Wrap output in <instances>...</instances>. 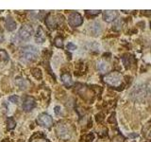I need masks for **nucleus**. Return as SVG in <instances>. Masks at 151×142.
I'll list each match as a JSON object with an SVG mask.
<instances>
[{"instance_id":"nucleus-1","label":"nucleus","mask_w":151,"mask_h":142,"mask_svg":"<svg viewBox=\"0 0 151 142\" xmlns=\"http://www.w3.org/2000/svg\"><path fill=\"white\" fill-rule=\"evenodd\" d=\"M149 96V86L148 85L141 84L139 86L135 87L130 93L131 99L137 101H143Z\"/></svg>"},{"instance_id":"nucleus-2","label":"nucleus","mask_w":151,"mask_h":142,"mask_svg":"<svg viewBox=\"0 0 151 142\" xmlns=\"http://www.w3.org/2000/svg\"><path fill=\"white\" fill-rule=\"evenodd\" d=\"M123 79H124L123 75L118 71H112V72L108 73L103 77L104 82L112 87L120 86L123 83Z\"/></svg>"},{"instance_id":"nucleus-3","label":"nucleus","mask_w":151,"mask_h":142,"mask_svg":"<svg viewBox=\"0 0 151 142\" xmlns=\"http://www.w3.org/2000/svg\"><path fill=\"white\" fill-rule=\"evenodd\" d=\"M56 133L60 138L63 140H68L72 137V129L67 124H63V123H59L56 126Z\"/></svg>"},{"instance_id":"nucleus-4","label":"nucleus","mask_w":151,"mask_h":142,"mask_svg":"<svg viewBox=\"0 0 151 142\" xmlns=\"http://www.w3.org/2000/svg\"><path fill=\"white\" fill-rule=\"evenodd\" d=\"M21 53L27 61L32 62L38 58L39 51L34 46H26L21 49Z\"/></svg>"},{"instance_id":"nucleus-5","label":"nucleus","mask_w":151,"mask_h":142,"mask_svg":"<svg viewBox=\"0 0 151 142\" xmlns=\"http://www.w3.org/2000/svg\"><path fill=\"white\" fill-rule=\"evenodd\" d=\"M63 16L60 14H49L45 18V24L51 30H54L59 25L63 24Z\"/></svg>"},{"instance_id":"nucleus-6","label":"nucleus","mask_w":151,"mask_h":142,"mask_svg":"<svg viewBox=\"0 0 151 142\" xmlns=\"http://www.w3.org/2000/svg\"><path fill=\"white\" fill-rule=\"evenodd\" d=\"M37 123L42 127H45V128H49L53 125V118L49 116L48 114L42 113L40 114L37 117Z\"/></svg>"},{"instance_id":"nucleus-7","label":"nucleus","mask_w":151,"mask_h":142,"mask_svg":"<svg viewBox=\"0 0 151 142\" xmlns=\"http://www.w3.org/2000/svg\"><path fill=\"white\" fill-rule=\"evenodd\" d=\"M33 34V28L30 25L25 24L21 27V28L19 30L18 36L21 40H28Z\"/></svg>"},{"instance_id":"nucleus-8","label":"nucleus","mask_w":151,"mask_h":142,"mask_svg":"<svg viewBox=\"0 0 151 142\" xmlns=\"http://www.w3.org/2000/svg\"><path fill=\"white\" fill-rule=\"evenodd\" d=\"M68 23L71 27L77 28L79 27L80 25H82L83 23V18L80 15V13L78 12H72L68 16Z\"/></svg>"},{"instance_id":"nucleus-9","label":"nucleus","mask_w":151,"mask_h":142,"mask_svg":"<svg viewBox=\"0 0 151 142\" xmlns=\"http://www.w3.org/2000/svg\"><path fill=\"white\" fill-rule=\"evenodd\" d=\"M89 30L93 36H99L102 33V27L99 22H92L89 25Z\"/></svg>"},{"instance_id":"nucleus-10","label":"nucleus","mask_w":151,"mask_h":142,"mask_svg":"<svg viewBox=\"0 0 151 142\" xmlns=\"http://www.w3.org/2000/svg\"><path fill=\"white\" fill-rule=\"evenodd\" d=\"M35 106H36V101L34 98H32V97H27L22 104V107L25 111H30Z\"/></svg>"},{"instance_id":"nucleus-11","label":"nucleus","mask_w":151,"mask_h":142,"mask_svg":"<svg viewBox=\"0 0 151 142\" xmlns=\"http://www.w3.org/2000/svg\"><path fill=\"white\" fill-rule=\"evenodd\" d=\"M118 16V12L116 11H104L103 12V19L107 23H111L114 21Z\"/></svg>"},{"instance_id":"nucleus-12","label":"nucleus","mask_w":151,"mask_h":142,"mask_svg":"<svg viewBox=\"0 0 151 142\" xmlns=\"http://www.w3.org/2000/svg\"><path fill=\"white\" fill-rule=\"evenodd\" d=\"M35 39L37 43H44L46 39V35H45V32L44 30L42 27H39L37 30L36 32V36H35Z\"/></svg>"},{"instance_id":"nucleus-13","label":"nucleus","mask_w":151,"mask_h":142,"mask_svg":"<svg viewBox=\"0 0 151 142\" xmlns=\"http://www.w3.org/2000/svg\"><path fill=\"white\" fill-rule=\"evenodd\" d=\"M61 82L63 83V84L66 87H71L73 85V80H72V77L69 73H63L60 76Z\"/></svg>"},{"instance_id":"nucleus-14","label":"nucleus","mask_w":151,"mask_h":142,"mask_svg":"<svg viewBox=\"0 0 151 142\" xmlns=\"http://www.w3.org/2000/svg\"><path fill=\"white\" fill-rule=\"evenodd\" d=\"M16 22L13 20L12 17H9L6 19V22H5V27H6L8 31H13L16 28Z\"/></svg>"},{"instance_id":"nucleus-15","label":"nucleus","mask_w":151,"mask_h":142,"mask_svg":"<svg viewBox=\"0 0 151 142\" xmlns=\"http://www.w3.org/2000/svg\"><path fill=\"white\" fill-rule=\"evenodd\" d=\"M97 69L102 73H107L109 70H110V65H109L106 62L100 61L97 63Z\"/></svg>"},{"instance_id":"nucleus-16","label":"nucleus","mask_w":151,"mask_h":142,"mask_svg":"<svg viewBox=\"0 0 151 142\" xmlns=\"http://www.w3.org/2000/svg\"><path fill=\"white\" fill-rule=\"evenodd\" d=\"M15 84L17 85L19 88L23 89V90L27 89V86H28V83L27 82V80L23 79V78H17L15 80Z\"/></svg>"},{"instance_id":"nucleus-17","label":"nucleus","mask_w":151,"mask_h":142,"mask_svg":"<svg viewBox=\"0 0 151 142\" xmlns=\"http://www.w3.org/2000/svg\"><path fill=\"white\" fill-rule=\"evenodd\" d=\"M16 126V122L13 120V117H8L7 120V128L8 130H12Z\"/></svg>"},{"instance_id":"nucleus-18","label":"nucleus","mask_w":151,"mask_h":142,"mask_svg":"<svg viewBox=\"0 0 151 142\" xmlns=\"http://www.w3.org/2000/svg\"><path fill=\"white\" fill-rule=\"evenodd\" d=\"M9 60L8 52L5 49H0V61L2 62H8Z\"/></svg>"},{"instance_id":"nucleus-19","label":"nucleus","mask_w":151,"mask_h":142,"mask_svg":"<svg viewBox=\"0 0 151 142\" xmlns=\"http://www.w3.org/2000/svg\"><path fill=\"white\" fill-rule=\"evenodd\" d=\"M123 64H125L126 67H129L130 64H131V60H132V56H125L123 57Z\"/></svg>"},{"instance_id":"nucleus-20","label":"nucleus","mask_w":151,"mask_h":142,"mask_svg":"<svg viewBox=\"0 0 151 142\" xmlns=\"http://www.w3.org/2000/svg\"><path fill=\"white\" fill-rule=\"evenodd\" d=\"M54 45L57 47H63V39L61 37H56L54 40Z\"/></svg>"},{"instance_id":"nucleus-21","label":"nucleus","mask_w":151,"mask_h":142,"mask_svg":"<svg viewBox=\"0 0 151 142\" xmlns=\"http://www.w3.org/2000/svg\"><path fill=\"white\" fill-rule=\"evenodd\" d=\"M32 75L34 76L36 79H38V80L42 78V72H41V70L38 69V68L32 69Z\"/></svg>"},{"instance_id":"nucleus-22","label":"nucleus","mask_w":151,"mask_h":142,"mask_svg":"<svg viewBox=\"0 0 151 142\" xmlns=\"http://www.w3.org/2000/svg\"><path fill=\"white\" fill-rule=\"evenodd\" d=\"M66 47H67L68 50H71V51L77 49V46H76L74 43H72V42H69L68 44H67V46H66Z\"/></svg>"},{"instance_id":"nucleus-23","label":"nucleus","mask_w":151,"mask_h":142,"mask_svg":"<svg viewBox=\"0 0 151 142\" xmlns=\"http://www.w3.org/2000/svg\"><path fill=\"white\" fill-rule=\"evenodd\" d=\"M19 97L18 96H15V95H13V96H11L9 97V101H11L12 102H13V103H16V104H18L19 103Z\"/></svg>"},{"instance_id":"nucleus-24","label":"nucleus","mask_w":151,"mask_h":142,"mask_svg":"<svg viewBox=\"0 0 151 142\" xmlns=\"http://www.w3.org/2000/svg\"><path fill=\"white\" fill-rule=\"evenodd\" d=\"M88 14L90 15H97V14L100 13L102 11H99V9H93V11H86Z\"/></svg>"},{"instance_id":"nucleus-25","label":"nucleus","mask_w":151,"mask_h":142,"mask_svg":"<svg viewBox=\"0 0 151 142\" xmlns=\"http://www.w3.org/2000/svg\"><path fill=\"white\" fill-rule=\"evenodd\" d=\"M31 142H49L46 138H42V137H38L36 139H33Z\"/></svg>"},{"instance_id":"nucleus-26","label":"nucleus","mask_w":151,"mask_h":142,"mask_svg":"<svg viewBox=\"0 0 151 142\" xmlns=\"http://www.w3.org/2000/svg\"><path fill=\"white\" fill-rule=\"evenodd\" d=\"M55 114H56V115H60V106H56L55 108Z\"/></svg>"},{"instance_id":"nucleus-27","label":"nucleus","mask_w":151,"mask_h":142,"mask_svg":"<svg viewBox=\"0 0 151 142\" xmlns=\"http://www.w3.org/2000/svg\"><path fill=\"white\" fill-rule=\"evenodd\" d=\"M4 41V34H3V32L0 30V43H2Z\"/></svg>"}]
</instances>
